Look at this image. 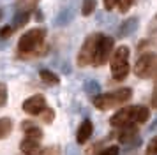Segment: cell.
<instances>
[{"instance_id":"obj_25","label":"cell","mask_w":157,"mask_h":155,"mask_svg":"<svg viewBox=\"0 0 157 155\" xmlns=\"http://www.w3.org/2000/svg\"><path fill=\"white\" fill-rule=\"evenodd\" d=\"M43 155H57V148H50V150H46V152H41Z\"/></svg>"},{"instance_id":"obj_6","label":"cell","mask_w":157,"mask_h":155,"mask_svg":"<svg viewBox=\"0 0 157 155\" xmlns=\"http://www.w3.org/2000/svg\"><path fill=\"white\" fill-rule=\"evenodd\" d=\"M95 44H97V34L88 35L86 41L83 42V46L79 49L78 55V65L79 67H86L94 62V53H95Z\"/></svg>"},{"instance_id":"obj_22","label":"cell","mask_w":157,"mask_h":155,"mask_svg":"<svg viewBox=\"0 0 157 155\" xmlns=\"http://www.w3.org/2000/svg\"><path fill=\"white\" fill-rule=\"evenodd\" d=\"M13 32H14V27L13 25H7V27H4L0 30V37L2 39H7L9 35H13Z\"/></svg>"},{"instance_id":"obj_9","label":"cell","mask_w":157,"mask_h":155,"mask_svg":"<svg viewBox=\"0 0 157 155\" xmlns=\"http://www.w3.org/2000/svg\"><path fill=\"white\" fill-rule=\"evenodd\" d=\"M44 109H46V99L43 95H32V97H29L23 102V111L27 115L39 116Z\"/></svg>"},{"instance_id":"obj_2","label":"cell","mask_w":157,"mask_h":155,"mask_svg":"<svg viewBox=\"0 0 157 155\" xmlns=\"http://www.w3.org/2000/svg\"><path fill=\"white\" fill-rule=\"evenodd\" d=\"M129 74V48L120 46L111 55V76L117 81L125 79Z\"/></svg>"},{"instance_id":"obj_1","label":"cell","mask_w":157,"mask_h":155,"mask_svg":"<svg viewBox=\"0 0 157 155\" xmlns=\"http://www.w3.org/2000/svg\"><path fill=\"white\" fill-rule=\"evenodd\" d=\"M131 97H132V90H131V88H118V90L109 92V93L95 95V97H94V106H95L97 109L106 111V109H111V108L125 104Z\"/></svg>"},{"instance_id":"obj_4","label":"cell","mask_w":157,"mask_h":155,"mask_svg":"<svg viewBox=\"0 0 157 155\" xmlns=\"http://www.w3.org/2000/svg\"><path fill=\"white\" fill-rule=\"evenodd\" d=\"M113 39L108 37L104 34H97V44H95V53H94V65L95 67H101L111 58V53H113Z\"/></svg>"},{"instance_id":"obj_20","label":"cell","mask_w":157,"mask_h":155,"mask_svg":"<svg viewBox=\"0 0 157 155\" xmlns=\"http://www.w3.org/2000/svg\"><path fill=\"white\" fill-rule=\"evenodd\" d=\"M147 155H157V136L150 139L148 146H147Z\"/></svg>"},{"instance_id":"obj_14","label":"cell","mask_w":157,"mask_h":155,"mask_svg":"<svg viewBox=\"0 0 157 155\" xmlns=\"http://www.w3.org/2000/svg\"><path fill=\"white\" fill-rule=\"evenodd\" d=\"M39 78H41V81H44L46 85H58L60 83V78H58L55 72H51V70H48V69L39 70Z\"/></svg>"},{"instance_id":"obj_15","label":"cell","mask_w":157,"mask_h":155,"mask_svg":"<svg viewBox=\"0 0 157 155\" xmlns=\"http://www.w3.org/2000/svg\"><path fill=\"white\" fill-rule=\"evenodd\" d=\"M13 132V120L11 118H0V139H6Z\"/></svg>"},{"instance_id":"obj_3","label":"cell","mask_w":157,"mask_h":155,"mask_svg":"<svg viewBox=\"0 0 157 155\" xmlns=\"http://www.w3.org/2000/svg\"><path fill=\"white\" fill-rule=\"evenodd\" d=\"M46 37V30L44 28H32L27 34L21 35V39L18 42V51L23 55H30L41 48V44L44 42Z\"/></svg>"},{"instance_id":"obj_18","label":"cell","mask_w":157,"mask_h":155,"mask_svg":"<svg viewBox=\"0 0 157 155\" xmlns=\"http://www.w3.org/2000/svg\"><path fill=\"white\" fill-rule=\"evenodd\" d=\"M39 116H41V120H43L44 123H51V122H53V118H55V111H53V109H50V108H46V109L39 115Z\"/></svg>"},{"instance_id":"obj_8","label":"cell","mask_w":157,"mask_h":155,"mask_svg":"<svg viewBox=\"0 0 157 155\" xmlns=\"http://www.w3.org/2000/svg\"><path fill=\"white\" fill-rule=\"evenodd\" d=\"M111 127L115 129H120L124 125H129V123H134V106H125L118 111L115 113L111 120H109Z\"/></svg>"},{"instance_id":"obj_26","label":"cell","mask_w":157,"mask_h":155,"mask_svg":"<svg viewBox=\"0 0 157 155\" xmlns=\"http://www.w3.org/2000/svg\"><path fill=\"white\" fill-rule=\"evenodd\" d=\"M152 106H154V108H157V92L154 93V97H152Z\"/></svg>"},{"instance_id":"obj_7","label":"cell","mask_w":157,"mask_h":155,"mask_svg":"<svg viewBox=\"0 0 157 155\" xmlns=\"http://www.w3.org/2000/svg\"><path fill=\"white\" fill-rule=\"evenodd\" d=\"M118 141H120L124 146H134L141 143L140 138V130L136 123H129V125L120 127V132H118Z\"/></svg>"},{"instance_id":"obj_5","label":"cell","mask_w":157,"mask_h":155,"mask_svg":"<svg viewBox=\"0 0 157 155\" xmlns=\"http://www.w3.org/2000/svg\"><path fill=\"white\" fill-rule=\"evenodd\" d=\"M134 74L138 78H155L157 76V55L155 53H143L134 65Z\"/></svg>"},{"instance_id":"obj_12","label":"cell","mask_w":157,"mask_h":155,"mask_svg":"<svg viewBox=\"0 0 157 155\" xmlns=\"http://www.w3.org/2000/svg\"><path fill=\"white\" fill-rule=\"evenodd\" d=\"M23 130L27 134V138H30V139H36V141L43 139V130H41V127L34 125L32 122H23Z\"/></svg>"},{"instance_id":"obj_17","label":"cell","mask_w":157,"mask_h":155,"mask_svg":"<svg viewBox=\"0 0 157 155\" xmlns=\"http://www.w3.org/2000/svg\"><path fill=\"white\" fill-rule=\"evenodd\" d=\"M95 11V0H83L81 4V14L83 16H90Z\"/></svg>"},{"instance_id":"obj_21","label":"cell","mask_w":157,"mask_h":155,"mask_svg":"<svg viewBox=\"0 0 157 155\" xmlns=\"http://www.w3.org/2000/svg\"><path fill=\"white\" fill-rule=\"evenodd\" d=\"M132 2H134V0H118L117 6H118V9H120L122 13H125V11H129V7L132 6Z\"/></svg>"},{"instance_id":"obj_16","label":"cell","mask_w":157,"mask_h":155,"mask_svg":"<svg viewBox=\"0 0 157 155\" xmlns=\"http://www.w3.org/2000/svg\"><path fill=\"white\" fill-rule=\"evenodd\" d=\"M37 6V0H18V11L20 13H30Z\"/></svg>"},{"instance_id":"obj_23","label":"cell","mask_w":157,"mask_h":155,"mask_svg":"<svg viewBox=\"0 0 157 155\" xmlns=\"http://www.w3.org/2000/svg\"><path fill=\"white\" fill-rule=\"evenodd\" d=\"M97 155H118V146H108L102 152H99Z\"/></svg>"},{"instance_id":"obj_11","label":"cell","mask_w":157,"mask_h":155,"mask_svg":"<svg viewBox=\"0 0 157 155\" xmlns=\"http://www.w3.org/2000/svg\"><path fill=\"white\" fill-rule=\"evenodd\" d=\"M92 132H94L92 122H90V120H83L81 125H79V129H78V132H76V141H78L79 145H83V143H86V141L90 139Z\"/></svg>"},{"instance_id":"obj_24","label":"cell","mask_w":157,"mask_h":155,"mask_svg":"<svg viewBox=\"0 0 157 155\" xmlns=\"http://www.w3.org/2000/svg\"><path fill=\"white\" fill-rule=\"evenodd\" d=\"M117 4H118V0H104V7H106V11H111Z\"/></svg>"},{"instance_id":"obj_10","label":"cell","mask_w":157,"mask_h":155,"mask_svg":"<svg viewBox=\"0 0 157 155\" xmlns=\"http://www.w3.org/2000/svg\"><path fill=\"white\" fill-rule=\"evenodd\" d=\"M20 150H21L25 155H41V143L36 139H30V138H25V139L20 143Z\"/></svg>"},{"instance_id":"obj_19","label":"cell","mask_w":157,"mask_h":155,"mask_svg":"<svg viewBox=\"0 0 157 155\" xmlns=\"http://www.w3.org/2000/svg\"><path fill=\"white\" fill-rule=\"evenodd\" d=\"M7 104V85L0 83V108Z\"/></svg>"},{"instance_id":"obj_13","label":"cell","mask_w":157,"mask_h":155,"mask_svg":"<svg viewBox=\"0 0 157 155\" xmlns=\"http://www.w3.org/2000/svg\"><path fill=\"white\" fill-rule=\"evenodd\" d=\"M150 118V111L145 106H134V123H145Z\"/></svg>"}]
</instances>
